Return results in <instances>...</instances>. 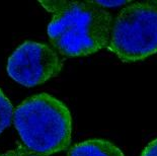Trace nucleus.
Masks as SVG:
<instances>
[{"label": "nucleus", "mask_w": 157, "mask_h": 156, "mask_svg": "<svg viewBox=\"0 0 157 156\" xmlns=\"http://www.w3.org/2000/svg\"><path fill=\"white\" fill-rule=\"evenodd\" d=\"M53 18L48 36L57 51L66 57H84L108 48L113 17L94 1H40Z\"/></svg>", "instance_id": "f257e3e1"}, {"label": "nucleus", "mask_w": 157, "mask_h": 156, "mask_svg": "<svg viewBox=\"0 0 157 156\" xmlns=\"http://www.w3.org/2000/svg\"><path fill=\"white\" fill-rule=\"evenodd\" d=\"M13 123L25 147L41 155L66 150L72 118L61 101L46 92L29 96L13 112Z\"/></svg>", "instance_id": "f03ea898"}, {"label": "nucleus", "mask_w": 157, "mask_h": 156, "mask_svg": "<svg viewBox=\"0 0 157 156\" xmlns=\"http://www.w3.org/2000/svg\"><path fill=\"white\" fill-rule=\"evenodd\" d=\"M157 3L133 2L113 21L109 49L124 63L157 53Z\"/></svg>", "instance_id": "7ed1b4c3"}, {"label": "nucleus", "mask_w": 157, "mask_h": 156, "mask_svg": "<svg viewBox=\"0 0 157 156\" xmlns=\"http://www.w3.org/2000/svg\"><path fill=\"white\" fill-rule=\"evenodd\" d=\"M62 67V59L50 46L26 41L9 57L6 70L9 77L17 83L33 87L57 76Z\"/></svg>", "instance_id": "20e7f679"}, {"label": "nucleus", "mask_w": 157, "mask_h": 156, "mask_svg": "<svg viewBox=\"0 0 157 156\" xmlns=\"http://www.w3.org/2000/svg\"><path fill=\"white\" fill-rule=\"evenodd\" d=\"M68 156H125L119 147L105 139H89L75 144Z\"/></svg>", "instance_id": "39448f33"}, {"label": "nucleus", "mask_w": 157, "mask_h": 156, "mask_svg": "<svg viewBox=\"0 0 157 156\" xmlns=\"http://www.w3.org/2000/svg\"><path fill=\"white\" fill-rule=\"evenodd\" d=\"M13 112L12 104L0 89V134L11 124Z\"/></svg>", "instance_id": "423d86ee"}, {"label": "nucleus", "mask_w": 157, "mask_h": 156, "mask_svg": "<svg viewBox=\"0 0 157 156\" xmlns=\"http://www.w3.org/2000/svg\"><path fill=\"white\" fill-rule=\"evenodd\" d=\"M1 156H44V155L36 153V152L29 150V149L23 147V146H18L15 149H12V150H9L6 153L2 154Z\"/></svg>", "instance_id": "0eeeda50"}, {"label": "nucleus", "mask_w": 157, "mask_h": 156, "mask_svg": "<svg viewBox=\"0 0 157 156\" xmlns=\"http://www.w3.org/2000/svg\"><path fill=\"white\" fill-rule=\"evenodd\" d=\"M141 156H157V138L148 143L143 149Z\"/></svg>", "instance_id": "6e6552de"}, {"label": "nucleus", "mask_w": 157, "mask_h": 156, "mask_svg": "<svg viewBox=\"0 0 157 156\" xmlns=\"http://www.w3.org/2000/svg\"><path fill=\"white\" fill-rule=\"evenodd\" d=\"M95 4L99 6H105V7H117L124 4H127V1H94Z\"/></svg>", "instance_id": "1a4fd4ad"}, {"label": "nucleus", "mask_w": 157, "mask_h": 156, "mask_svg": "<svg viewBox=\"0 0 157 156\" xmlns=\"http://www.w3.org/2000/svg\"><path fill=\"white\" fill-rule=\"evenodd\" d=\"M0 156H1V155H0Z\"/></svg>", "instance_id": "9d476101"}]
</instances>
